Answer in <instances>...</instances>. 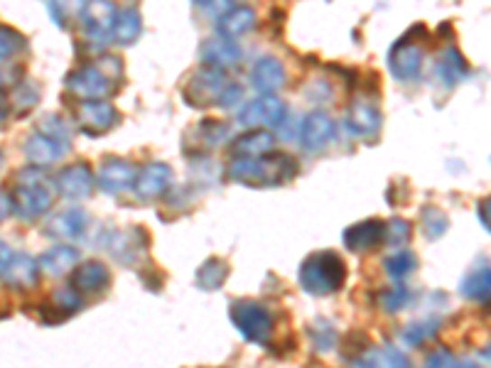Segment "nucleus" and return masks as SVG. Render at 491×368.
Listing matches in <instances>:
<instances>
[{"label": "nucleus", "instance_id": "1", "mask_svg": "<svg viewBox=\"0 0 491 368\" xmlns=\"http://www.w3.org/2000/svg\"><path fill=\"white\" fill-rule=\"evenodd\" d=\"M298 160L290 158L285 152H265L258 158H234L228 162L227 175L234 182L254 189H268V187H281L295 179L298 175Z\"/></svg>", "mask_w": 491, "mask_h": 368}, {"label": "nucleus", "instance_id": "2", "mask_svg": "<svg viewBox=\"0 0 491 368\" xmlns=\"http://www.w3.org/2000/svg\"><path fill=\"white\" fill-rule=\"evenodd\" d=\"M300 288L305 290L307 295L315 298H327L344 288L347 282V263L339 253L334 251H317V253L307 255L298 272Z\"/></svg>", "mask_w": 491, "mask_h": 368}, {"label": "nucleus", "instance_id": "3", "mask_svg": "<svg viewBox=\"0 0 491 368\" xmlns=\"http://www.w3.org/2000/svg\"><path fill=\"white\" fill-rule=\"evenodd\" d=\"M54 204V189L50 182H44L40 167H27L25 172L20 175V184L13 192V214L20 221H37L44 216L47 211L52 209Z\"/></svg>", "mask_w": 491, "mask_h": 368}, {"label": "nucleus", "instance_id": "4", "mask_svg": "<svg viewBox=\"0 0 491 368\" xmlns=\"http://www.w3.org/2000/svg\"><path fill=\"white\" fill-rule=\"evenodd\" d=\"M231 325L236 327V332L251 344H268L273 334V315L268 307L255 302V299H234L231 309Z\"/></svg>", "mask_w": 491, "mask_h": 368}, {"label": "nucleus", "instance_id": "5", "mask_svg": "<svg viewBox=\"0 0 491 368\" xmlns=\"http://www.w3.org/2000/svg\"><path fill=\"white\" fill-rule=\"evenodd\" d=\"M101 245H104V251L111 253L116 263L125 265V268H138L148 258L150 236L141 226H131L123 231H111Z\"/></svg>", "mask_w": 491, "mask_h": 368}, {"label": "nucleus", "instance_id": "6", "mask_svg": "<svg viewBox=\"0 0 491 368\" xmlns=\"http://www.w3.org/2000/svg\"><path fill=\"white\" fill-rule=\"evenodd\" d=\"M116 15H118V8L111 0H87L79 18L84 40L94 47H106L108 42H114Z\"/></svg>", "mask_w": 491, "mask_h": 368}, {"label": "nucleus", "instance_id": "7", "mask_svg": "<svg viewBox=\"0 0 491 368\" xmlns=\"http://www.w3.org/2000/svg\"><path fill=\"white\" fill-rule=\"evenodd\" d=\"M288 121V106L283 104L275 94H261L254 101H248L238 108L236 123L244 128H265L275 131Z\"/></svg>", "mask_w": 491, "mask_h": 368}, {"label": "nucleus", "instance_id": "8", "mask_svg": "<svg viewBox=\"0 0 491 368\" xmlns=\"http://www.w3.org/2000/svg\"><path fill=\"white\" fill-rule=\"evenodd\" d=\"M228 84L227 69H217V67H207L194 71L187 87H184V104L192 108H207V106H217L221 91Z\"/></svg>", "mask_w": 491, "mask_h": 368}, {"label": "nucleus", "instance_id": "9", "mask_svg": "<svg viewBox=\"0 0 491 368\" xmlns=\"http://www.w3.org/2000/svg\"><path fill=\"white\" fill-rule=\"evenodd\" d=\"M74 121H77L81 133L97 138V135L114 131L118 121H121V115L104 98H81L77 108H74Z\"/></svg>", "mask_w": 491, "mask_h": 368}, {"label": "nucleus", "instance_id": "10", "mask_svg": "<svg viewBox=\"0 0 491 368\" xmlns=\"http://www.w3.org/2000/svg\"><path fill=\"white\" fill-rule=\"evenodd\" d=\"M337 138V125L327 111H310L300 123V145L307 155L325 152Z\"/></svg>", "mask_w": 491, "mask_h": 368}, {"label": "nucleus", "instance_id": "11", "mask_svg": "<svg viewBox=\"0 0 491 368\" xmlns=\"http://www.w3.org/2000/svg\"><path fill=\"white\" fill-rule=\"evenodd\" d=\"M344 128L357 141L374 143L378 141L381 128H384V115H381L376 104L361 98V101H354L349 106V111L344 115Z\"/></svg>", "mask_w": 491, "mask_h": 368}, {"label": "nucleus", "instance_id": "12", "mask_svg": "<svg viewBox=\"0 0 491 368\" xmlns=\"http://www.w3.org/2000/svg\"><path fill=\"white\" fill-rule=\"evenodd\" d=\"M172 179H175L172 167L155 160V162H148V165L138 170L135 182H133V192L141 202H155V199L165 197L172 189Z\"/></svg>", "mask_w": 491, "mask_h": 368}, {"label": "nucleus", "instance_id": "13", "mask_svg": "<svg viewBox=\"0 0 491 368\" xmlns=\"http://www.w3.org/2000/svg\"><path fill=\"white\" fill-rule=\"evenodd\" d=\"M54 192L64 197V199H71V202H81L87 199L94 192L97 187V179H94V172L87 162H74V165L60 170L52 179Z\"/></svg>", "mask_w": 491, "mask_h": 368}, {"label": "nucleus", "instance_id": "14", "mask_svg": "<svg viewBox=\"0 0 491 368\" xmlns=\"http://www.w3.org/2000/svg\"><path fill=\"white\" fill-rule=\"evenodd\" d=\"M64 87L79 98H104L114 87V81L98 64H84L64 79Z\"/></svg>", "mask_w": 491, "mask_h": 368}, {"label": "nucleus", "instance_id": "15", "mask_svg": "<svg viewBox=\"0 0 491 368\" xmlns=\"http://www.w3.org/2000/svg\"><path fill=\"white\" fill-rule=\"evenodd\" d=\"M135 175H138V167L128 162V160L123 158H106L101 162L97 172V187L104 194H123L133 189V182H135Z\"/></svg>", "mask_w": 491, "mask_h": 368}, {"label": "nucleus", "instance_id": "16", "mask_svg": "<svg viewBox=\"0 0 491 368\" xmlns=\"http://www.w3.org/2000/svg\"><path fill=\"white\" fill-rule=\"evenodd\" d=\"M108 285H111V272L101 261H84L71 268V288L81 298H98L108 290Z\"/></svg>", "mask_w": 491, "mask_h": 368}, {"label": "nucleus", "instance_id": "17", "mask_svg": "<svg viewBox=\"0 0 491 368\" xmlns=\"http://www.w3.org/2000/svg\"><path fill=\"white\" fill-rule=\"evenodd\" d=\"M388 71L398 81H415L422 71V50L421 44L411 40H401L388 52Z\"/></svg>", "mask_w": 491, "mask_h": 368}, {"label": "nucleus", "instance_id": "18", "mask_svg": "<svg viewBox=\"0 0 491 368\" xmlns=\"http://www.w3.org/2000/svg\"><path fill=\"white\" fill-rule=\"evenodd\" d=\"M88 214L79 207H69V209H61L54 214L50 224H47V236L57 238V241H64V244H74V241H81L87 236L88 231Z\"/></svg>", "mask_w": 491, "mask_h": 368}, {"label": "nucleus", "instance_id": "19", "mask_svg": "<svg viewBox=\"0 0 491 368\" xmlns=\"http://www.w3.org/2000/svg\"><path fill=\"white\" fill-rule=\"evenodd\" d=\"M199 60L207 67H217V69H231L236 67L238 61L244 60V52L236 44V40L224 35H214L209 40H204L199 47Z\"/></svg>", "mask_w": 491, "mask_h": 368}, {"label": "nucleus", "instance_id": "20", "mask_svg": "<svg viewBox=\"0 0 491 368\" xmlns=\"http://www.w3.org/2000/svg\"><path fill=\"white\" fill-rule=\"evenodd\" d=\"M386 238V221L381 219H366L354 224L342 234L344 245L354 251V253H364V251H374L384 244Z\"/></svg>", "mask_w": 491, "mask_h": 368}, {"label": "nucleus", "instance_id": "21", "mask_svg": "<svg viewBox=\"0 0 491 368\" xmlns=\"http://www.w3.org/2000/svg\"><path fill=\"white\" fill-rule=\"evenodd\" d=\"M44 309L40 312L44 325H60L64 319H69L77 312H81L84 307V298H81L77 290L67 285V288H57L52 292V298L44 302Z\"/></svg>", "mask_w": 491, "mask_h": 368}, {"label": "nucleus", "instance_id": "22", "mask_svg": "<svg viewBox=\"0 0 491 368\" xmlns=\"http://www.w3.org/2000/svg\"><path fill=\"white\" fill-rule=\"evenodd\" d=\"M69 148L71 145L57 141V138H52V135H47V133L42 131H37L35 135H30L25 141V145H23L25 158L35 167H50L54 165V162H60V160L67 155V150Z\"/></svg>", "mask_w": 491, "mask_h": 368}, {"label": "nucleus", "instance_id": "23", "mask_svg": "<svg viewBox=\"0 0 491 368\" xmlns=\"http://www.w3.org/2000/svg\"><path fill=\"white\" fill-rule=\"evenodd\" d=\"M3 282L13 290H35L37 282H40V265H37V258L27 253H13L10 263L5 265L3 271Z\"/></svg>", "mask_w": 491, "mask_h": 368}, {"label": "nucleus", "instance_id": "24", "mask_svg": "<svg viewBox=\"0 0 491 368\" xmlns=\"http://www.w3.org/2000/svg\"><path fill=\"white\" fill-rule=\"evenodd\" d=\"M285 64H283L278 57H261L255 61L254 69H251V84L255 87V91L261 94H278L283 87H285Z\"/></svg>", "mask_w": 491, "mask_h": 368}, {"label": "nucleus", "instance_id": "25", "mask_svg": "<svg viewBox=\"0 0 491 368\" xmlns=\"http://www.w3.org/2000/svg\"><path fill=\"white\" fill-rule=\"evenodd\" d=\"M79 248H74L71 244H60L50 248L47 253H42L37 258V265H40V275H47V278H64L69 275L71 268L79 263Z\"/></svg>", "mask_w": 491, "mask_h": 368}, {"label": "nucleus", "instance_id": "26", "mask_svg": "<svg viewBox=\"0 0 491 368\" xmlns=\"http://www.w3.org/2000/svg\"><path fill=\"white\" fill-rule=\"evenodd\" d=\"M255 25H258V15L248 5H234V8H228L224 15L217 18V32L231 37V40H238V37L254 32Z\"/></svg>", "mask_w": 491, "mask_h": 368}, {"label": "nucleus", "instance_id": "27", "mask_svg": "<svg viewBox=\"0 0 491 368\" xmlns=\"http://www.w3.org/2000/svg\"><path fill=\"white\" fill-rule=\"evenodd\" d=\"M273 148H275V135L265 128H258V131L238 135L236 141L231 143V155L234 158H258V155L271 152Z\"/></svg>", "mask_w": 491, "mask_h": 368}, {"label": "nucleus", "instance_id": "28", "mask_svg": "<svg viewBox=\"0 0 491 368\" xmlns=\"http://www.w3.org/2000/svg\"><path fill=\"white\" fill-rule=\"evenodd\" d=\"M143 35V18L135 8L118 10L114 23V42L121 47H131L141 40Z\"/></svg>", "mask_w": 491, "mask_h": 368}, {"label": "nucleus", "instance_id": "29", "mask_svg": "<svg viewBox=\"0 0 491 368\" xmlns=\"http://www.w3.org/2000/svg\"><path fill=\"white\" fill-rule=\"evenodd\" d=\"M228 278V263L224 258H207L202 265H199V271H197V288L204 290V292H217L221 290V285L227 282Z\"/></svg>", "mask_w": 491, "mask_h": 368}, {"label": "nucleus", "instance_id": "30", "mask_svg": "<svg viewBox=\"0 0 491 368\" xmlns=\"http://www.w3.org/2000/svg\"><path fill=\"white\" fill-rule=\"evenodd\" d=\"M459 292H462V298L486 305V302H489V292H491L489 268L484 265V268H477V271L469 272L465 281H462V285H459Z\"/></svg>", "mask_w": 491, "mask_h": 368}, {"label": "nucleus", "instance_id": "31", "mask_svg": "<svg viewBox=\"0 0 491 368\" xmlns=\"http://www.w3.org/2000/svg\"><path fill=\"white\" fill-rule=\"evenodd\" d=\"M221 175H224V167L217 160L207 158V155H192L190 158V177L197 182V187L209 189V187L221 182Z\"/></svg>", "mask_w": 491, "mask_h": 368}, {"label": "nucleus", "instance_id": "32", "mask_svg": "<svg viewBox=\"0 0 491 368\" xmlns=\"http://www.w3.org/2000/svg\"><path fill=\"white\" fill-rule=\"evenodd\" d=\"M87 0H47V10L50 18L54 20V25L61 30H69L74 23H79L81 13H84Z\"/></svg>", "mask_w": 491, "mask_h": 368}, {"label": "nucleus", "instance_id": "33", "mask_svg": "<svg viewBox=\"0 0 491 368\" xmlns=\"http://www.w3.org/2000/svg\"><path fill=\"white\" fill-rule=\"evenodd\" d=\"M384 268H386V275L391 281L403 282L418 271V255L408 251V248H398L395 253H391L384 261Z\"/></svg>", "mask_w": 491, "mask_h": 368}, {"label": "nucleus", "instance_id": "34", "mask_svg": "<svg viewBox=\"0 0 491 368\" xmlns=\"http://www.w3.org/2000/svg\"><path fill=\"white\" fill-rule=\"evenodd\" d=\"M357 366H394L405 368L408 366V356L395 346H381V349H366L364 356L357 361Z\"/></svg>", "mask_w": 491, "mask_h": 368}, {"label": "nucleus", "instance_id": "35", "mask_svg": "<svg viewBox=\"0 0 491 368\" xmlns=\"http://www.w3.org/2000/svg\"><path fill=\"white\" fill-rule=\"evenodd\" d=\"M448 228H449V219L445 211L440 209V207H432V204L422 207L421 211L422 236L428 238V241H438V238H442L445 234H448Z\"/></svg>", "mask_w": 491, "mask_h": 368}, {"label": "nucleus", "instance_id": "36", "mask_svg": "<svg viewBox=\"0 0 491 368\" xmlns=\"http://www.w3.org/2000/svg\"><path fill=\"white\" fill-rule=\"evenodd\" d=\"M197 138L207 145V148H219L231 138V125L219 118H204L197 125Z\"/></svg>", "mask_w": 491, "mask_h": 368}, {"label": "nucleus", "instance_id": "37", "mask_svg": "<svg viewBox=\"0 0 491 368\" xmlns=\"http://www.w3.org/2000/svg\"><path fill=\"white\" fill-rule=\"evenodd\" d=\"M438 329H440L438 319L412 322V325H408L403 332H401V339H403V344H408L411 349H418V346H422L425 342H430V339L438 334Z\"/></svg>", "mask_w": 491, "mask_h": 368}, {"label": "nucleus", "instance_id": "38", "mask_svg": "<svg viewBox=\"0 0 491 368\" xmlns=\"http://www.w3.org/2000/svg\"><path fill=\"white\" fill-rule=\"evenodd\" d=\"M37 104H40V87L35 81H23L10 94V108H15L18 114H25L30 108H35Z\"/></svg>", "mask_w": 491, "mask_h": 368}, {"label": "nucleus", "instance_id": "39", "mask_svg": "<svg viewBox=\"0 0 491 368\" xmlns=\"http://www.w3.org/2000/svg\"><path fill=\"white\" fill-rule=\"evenodd\" d=\"M411 290L405 288V285H394V288L381 290V295H378V305L384 312L388 315H395V312H401L405 307L411 305Z\"/></svg>", "mask_w": 491, "mask_h": 368}, {"label": "nucleus", "instance_id": "40", "mask_svg": "<svg viewBox=\"0 0 491 368\" xmlns=\"http://www.w3.org/2000/svg\"><path fill=\"white\" fill-rule=\"evenodd\" d=\"M337 339H339V334L334 329L329 322H315V325L310 327V342L315 346L317 354H327V351H332L337 346Z\"/></svg>", "mask_w": 491, "mask_h": 368}, {"label": "nucleus", "instance_id": "41", "mask_svg": "<svg viewBox=\"0 0 491 368\" xmlns=\"http://www.w3.org/2000/svg\"><path fill=\"white\" fill-rule=\"evenodd\" d=\"M27 40L20 35L15 27L0 25V61L13 60L15 54L25 52Z\"/></svg>", "mask_w": 491, "mask_h": 368}, {"label": "nucleus", "instance_id": "42", "mask_svg": "<svg viewBox=\"0 0 491 368\" xmlns=\"http://www.w3.org/2000/svg\"><path fill=\"white\" fill-rule=\"evenodd\" d=\"M411 236H412L411 221L401 219V216L386 221V238H384V241H386L388 245L403 248V245L411 244Z\"/></svg>", "mask_w": 491, "mask_h": 368}, {"label": "nucleus", "instance_id": "43", "mask_svg": "<svg viewBox=\"0 0 491 368\" xmlns=\"http://www.w3.org/2000/svg\"><path fill=\"white\" fill-rule=\"evenodd\" d=\"M40 131L47 133V135H52L57 141L71 145V128L69 123L64 121L61 115H47V118L40 123Z\"/></svg>", "mask_w": 491, "mask_h": 368}, {"label": "nucleus", "instance_id": "44", "mask_svg": "<svg viewBox=\"0 0 491 368\" xmlns=\"http://www.w3.org/2000/svg\"><path fill=\"white\" fill-rule=\"evenodd\" d=\"M305 97L310 98V101H315V104H329L334 98V88L329 81L315 79L305 87Z\"/></svg>", "mask_w": 491, "mask_h": 368}, {"label": "nucleus", "instance_id": "45", "mask_svg": "<svg viewBox=\"0 0 491 368\" xmlns=\"http://www.w3.org/2000/svg\"><path fill=\"white\" fill-rule=\"evenodd\" d=\"M440 64H445L452 74H455L457 79H462V77H469V67H467V61L462 54L457 52L455 47H448L445 52H442V60Z\"/></svg>", "mask_w": 491, "mask_h": 368}, {"label": "nucleus", "instance_id": "46", "mask_svg": "<svg viewBox=\"0 0 491 368\" xmlns=\"http://www.w3.org/2000/svg\"><path fill=\"white\" fill-rule=\"evenodd\" d=\"M241 98H244V87L241 84H231L228 81L227 87H224V91H221L219 101H217V106H221V108H234V106L241 104Z\"/></svg>", "mask_w": 491, "mask_h": 368}, {"label": "nucleus", "instance_id": "47", "mask_svg": "<svg viewBox=\"0 0 491 368\" xmlns=\"http://www.w3.org/2000/svg\"><path fill=\"white\" fill-rule=\"evenodd\" d=\"M430 368H438V366H459V361L455 359V354H449L448 349H438L430 354L428 359H425Z\"/></svg>", "mask_w": 491, "mask_h": 368}, {"label": "nucleus", "instance_id": "48", "mask_svg": "<svg viewBox=\"0 0 491 368\" xmlns=\"http://www.w3.org/2000/svg\"><path fill=\"white\" fill-rule=\"evenodd\" d=\"M228 8H234V0H209L202 10L209 15V18L217 20L219 15H224Z\"/></svg>", "mask_w": 491, "mask_h": 368}, {"label": "nucleus", "instance_id": "49", "mask_svg": "<svg viewBox=\"0 0 491 368\" xmlns=\"http://www.w3.org/2000/svg\"><path fill=\"white\" fill-rule=\"evenodd\" d=\"M10 214H13V194L5 192V189L0 187V224L8 219Z\"/></svg>", "mask_w": 491, "mask_h": 368}, {"label": "nucleus", "instance_id": "50", "mask_svg": "<svg viewBox=\"0 0 491 368\" xmlns=\"http://www.w3.org/2000/svg\"><path fill=\"white\" fill-rule=\"evenodd\" d=\"M477 211H479V221H482L484 231H489L491 221H489V199H482L477 204Z\"/></svg>", "mask_w": 491, "mask_h": 368}, {"label": "nucleus", "instance_id": "51", "mask_svg": "<svg viewBox=\"0 0 491 368\" xmlns=\"http://www.w3.org/2000/svg\"><path fill=\"white\" fill-rule=\"evenodd\" d=\"M10 258H13V248L5 241H0V275L5 271V265L10 263Z\"/></svg>", "mask_w": 491, "mask_h": 368}, {"label": "nucleus", "instance_id": "52", "mask_svg": "<svg viewBox=\"0 0 491 368\" xmlns=\"http://www.w3.org/2000/svg\"><path fill=\"white\" fill-rule=\"evenodd\" d=\"M8 115H10V104L5 101V98H0V123L8 121Z\"/></svg>", "mask_w": 491, "mask_h": 368}, {"label": "nucleus", "instance_id": "53", "mask_svg": "<svg viewBox=\"0 0 491 368\" xmlns=\"http://www.w3.org/2000/svg\"><path fill=\"white\" fill-rule=\"evenodd\" d=\"M194 5H197V8H204V5H207V3H209V0H192Z\"/></svg>", "mask_w": 491, "mask_h": 368}, {"label": "nucleus", "instance_id": "54", "mask_svg": "<svg viewBox=\"0 0 491 368\" xmlns=\"http://www.w3.org/2000/svg\"><path fill=\"white\" fill-rule=\"evenodd\" d=\"M0 167H3V152H0Z\"/></svg>", "mask_w": 491, "mask_h": 368}, {"label": "nucleus", "instance_id": "55", "mask_svg": "<svg viewBox=\"0 0 491 368\" xmlns=\"http://www.w3.org/2000/svg\"><path fill=\"white\" fill-rule=\"evenodd\" d=\"M0 84H3V77H0Z\"/></svg>", "mask_w": 491, "mask_h": 368}]
</instances>
